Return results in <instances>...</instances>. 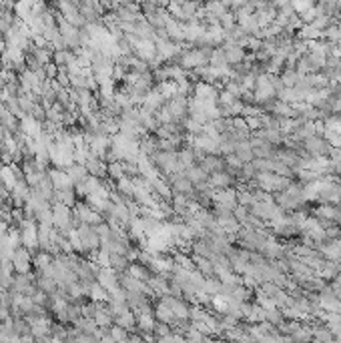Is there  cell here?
<instances>
[{
	"mask_svg": "<svg viewBox=\"0 0 341 343\" xmlns=\"http://www.w3.org/2000/svg\"><path fill=\"white\" fill-rule=\"evenodd\" d=\"M303 149L305 153L313 159V157H327L331 153V145L329 141H325L321 134H315V136H309L303 141Z\"/></svg>",
	"mask_w": 341,
	"mask_h": 343,
	"instance_id": "cell-1",
	"label": "cell"
}]
</instances>
